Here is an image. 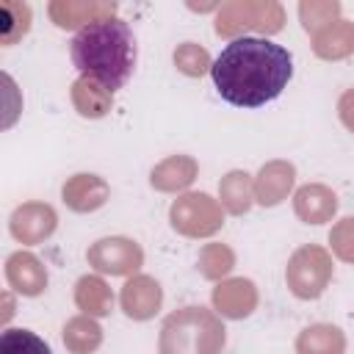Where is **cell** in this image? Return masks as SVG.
<instances>
[{
    "mask_svg": "<svg viewBox=\"0 0 354 354\" xmlns=\"http://www.w3.org/2000/svg\"><path fill=\"white\" fill-rule=\"evenodd\" d=\"M218 97L235 108H263L277 100L293 77V55L274 39L235 36L210 64Z\"/></svg>",
    "mask_w": 354,
    "mask_h": 354,
    "instance_id": "obj_1",
    "label": "cell"
},
{
    "mask_svg": "<svg viewBox=\"0 0 354 354\" xmlns=\"http://www.w3.org/2000/svg\"><path fill=\"white\" fill-rule=\"evenodd\" d=\"M136 36L133 28L119 19H94L83 25L69 41V58L80 77L97 83L105 91L122 88L136 69Z\"/></svg>",
    "mask_w": 354,
    "mask_h": 354,
    "instance_id": "obj_2",
    "label": "cell"
},
{
    "mask_svg": "<svg viewBox=\"0 0 354 354\" xmlns=\"http://www.w3.org/2000/svg\"><path fill=\"white\" fill-rule=\"evenodd\" d=\"M0 354H53V348L36 332L11 326L0 335Z\"/></svg>",
    "mask_w": 354,
    "mask_h": 354,
    "instance_id": "obj_3",
    "label": "cell"
}]
</instances>
